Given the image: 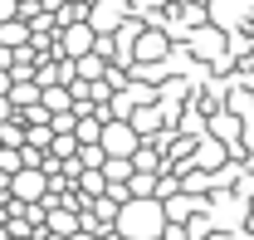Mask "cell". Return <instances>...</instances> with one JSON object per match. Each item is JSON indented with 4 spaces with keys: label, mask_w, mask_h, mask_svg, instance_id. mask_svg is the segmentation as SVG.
Segmentation results:
<instances>
[{
    "label": "cell",
    "mask_w": 254,
    "mask_h": 240,
    "mask_svg": "<svg viewBox=\"0 0 254 240\" xmlns=\"http://www.w3.org/2000/svg\"><path fill=\"white\" fill-rule=\"evenodd\" d=\"M118 236H132V240H157L166 231V211H161V196H127L118 206Z\"/></svg>",
    "instance_id": "1"
},
{
    "label": "cell",
    "mask_w": 254,
    "mask_h": 240,
    "mask_svg": "<svg viewBox=\"0 0 254 240\" xmlns=\"http://www.w3.org/2000/svg\"><path fill=\"white\" fill-rule=\"evenodd\" d=\"M171 44H176V39L161 30V25H142L137 39H132V64H161L171 54Z\"/></svg>",
    "instance_id": "2"
},
{
    "label": "cell",
    "mask_w": 254,
    "mask_h": 240,
    "mask_svg": "<svg viewBox=\"0 0 254 240\" xmlns=\"http://www.w3.org/2000/svg\"><path fill=\"white\" fill-rule=\"evenodd\" d=\"M98 142H103L108 157H132L137 142H142V132H137L127 118H108V122H103V132H98Z\"/></svg>",
    "instance_id": "3"
},
{
    "label": "cell",
    "mask_w": 254,
    "mask_h": 240,
    "mask_svg": "<svg viewBox=\"0 0 254 240\" xmlns=\"http://www.w3.org/2000/svg\"><path fill=\"white\" fill-rule=\"evenodd\" d=\"M10 196H15V201H44V196H49V172H44V167H20V172H10Z\"/></svg>",
    "instance_id": "4"
},
{
    "label": "cell",
    "mask_w": 254,
    "mask_h": 240,
    "mask_svg": "<svg viewBox=\"0 0 254 240\" xmlns=\"http://www.w3.org/2000/svg\"><path fill=\"white\" fill-rule=\"evenodd\" d=\"M98 44V34L88 20H73V25H59V59H78Z\"/></svg>",
    "instance_id": "5"
},
{
    "label": "cell",
    "mask_w": 254,
    "mask_h": 240,
    "mask_svg": "<svg viewBox=\"0 0 254 240\" xmlns=\"http://www.w3.org/2000/svg\"><path fill=\"white\" fill-rule=\"evenodd\" d=\"M127 20V0H88V25L93 34H113Z\"/></svg>",
    "instance_id": "6"
},
{
    "label": "cell",
    "mask_w": 254,
    "mask_h": 240,
    "mask_svg": "<svg viewBox=\"0 0 254 240\" xmlns=\"http://www.w3.org/2000/svg\"><path fill=\"white\" fill-rule=\"evenodd\" d=\"M225 157H230V152H225V142H215L210 132H200V137H195V147H190V167H200V172H215Z\"/></svg>",
    "instance_id": "7"
},
{
    "label": "cell",
    "mask_w": 254,
    "mask_h": 240,
    "mask_svg": "<svg viewBox=\"0 0 254 240\" xmlns=\"http://www.w3.org/2000/svg\"><path fill=\"white\" fill-rule=\"evenodd\" d=\"M205 15H210V25H220V30L230 34L250 10H245V0H205Z\"/></svg>",
    "instance_id": "8"
},
{
    "label": "cell",
    "mask_w": 254,
    "mask_h": 240,
    "mask_svg": "<svg viewBox=\"0 0 254 240\" xmlns=\"http://www.w3.org/2000/svg\"><path fill=\"white\" fill-rule=\"evenodd\" d=\"M0 44H10V49H20V44H30V20H25V15H15V20H5V25H0Z\"/></svg>",
    "instance_id": "9"
},
{
    "label": "cell",
    "mask_w": 254,
    "mask_h": 240,
    "mask_svg": "<svg viewBox=\"0 0 254 240\" xmlns=\"http://www.w3.org/2000/svg\"><path fill=\"white\" fill-rule=\"evenodd\" d=\"M103 69H108V54H98V49H88V54L73 59V74L78 79H103Z\"/></svg>",
    "instance_id": "10"
},
{
    "label": "cell",
    "mask_w": 254,
    "mask_h": 240,
    "mask_svg": "<svg viewBox=\"0 0 254 240\" xmlns=\"http://www.w3.org/2000/svg\"><path fill=\"white\" fill-rule=\"evenodd\" d=\"M166 5H171V0H127V15H137L142 25H157Z\"/></svg>",
    "instance_id": "11"
},
{
    "label": "cell",
    "mask_w": 254,
    "mask_h": 240,
    "mask_svg": "<svg viewBox=\"0 0 254 240\" xmlns=\"http://www.w3.org/2000/svg\"><path fill=\"white\" fill-rule=\"evenodd\" d=\"M127 191H132V196H157V172H147V167H132Z\"/></svg>",
    "instance_id": "12"
},
{
    "label": "cell",
    "mask_w": 254,
    "mask_h": 240,
    "mask_svg": "<svg viewBox=\"0 0 254 240\" xmlns=\"http://www.w3.org/2000/svg\"><path fill=\"white\" fill-rule=\"evenodd\" d=\"M210 231H215V221H210V206H200V211L186 221V240H205Z\"/></svg>",
    "instance_id": "13"
},
{
    "label": "cell",
    "mask_w": 254,
    "mask_h": 240,
    "mask_svg": "<svg viewBox=\"0 0 254 240\" xmlns=\"http://www.w3.org/2000/svg\"><path fill=\"white\" fill-rule=\"evenodd\" d=\"M103 177L108 181H127L132 177V157H103Z\"/></svg>",
    "instance_id": "14"
},
{
    "label": "cell",
    "mask_w": 254,
    "mask_h": 240,
    "mask_svg": "<svg viewBox=\"0 0 254 240\" xmlns=\"http://www.w3.org/2000/svg\"><path fill=\"white\" fill-rule=\"evenodd\" d=\"M20 167H25L20 147H0V172H20Z\"/></svg>",
    "instance_id": "15"
},
{
    "label": "cell",
    "mask_w": 254,
    "mask_h": 240,
    "mask_svg": "<svg viewBox=\"0 0 254 240\" xmlns=\"http://www.w3.org/2000/svg\"><path fill=\"white\" fill-rule=\"evenodd\" d=\"M15 15H20V0H0V25L15 20Z\"/></svg>",
    "instance_id": "16"
},
{
    "label": "cell",
    "mask_w": 254,
    "mask_h": 240,
    "mask_svg": "<svg viewBox=\"0 0 254 240\" xmlns=\"http://www.w3.org/2000/svg\"><path fill=\"white\" fill-rule=\"evenodd\" d=\"M34 240H68V236H59V231H49V226H39V231H34Z\"/></svg>",
    "instance_id": "17"
},
{
    "label": "cell",
    "mask_w": 254,
    "mask_h": 240,
    "mask_svg": "<svg viewBox=\"0 0 254 240\" xmlns=\"http://www.w3.org/2000/svg\"><path fill=\"white\" fill-rule=\"evenodd\" d=\"M5 191H10V172H0V196H5Z\"/></svg>",
    "instance_id": "18"
},
{
    "label": "cell",
    "mask_w": 254,
    "mask_h": 240,
    "mask_svg": "<svg viewBox=\"0 0 254 240\" xmlns=\"http://www.w3.org/2000/svg\"><path fill=\"white\" fill-rule=\"evenodd\" d=\"M5 236H10V226H5V221H0V240H5Z\"/></svg>",
    "instance_id": "19"
},
{
    "label": "cell",
    "mask_w": 254,
    "mask_h": 240,
    "mask_svg": "<svg viewBox=\"0 0 254 240\" xmlns=\"http://www.w3.org/2000/svg\"><path fill=\"white\" fill-rule=\"evenodd\" d=\"M118 240H132V236H118Z\"/></svg>",
    "instance_id": "20"
},
{
    "label": "cell",
    "mask_w": 254,
    "mask_h": 240,
    "mask_svg": "<svg viewBox=\"0 0 254 240\" xmlns=\"http://www.w3.org/2000/svg\"><path fill=\"white\" fill-rule=\"evenodd\" d=\"M157 240H166V236H157Z\"/></svg>",
    "instance_id": "21"
}]
</instances>
